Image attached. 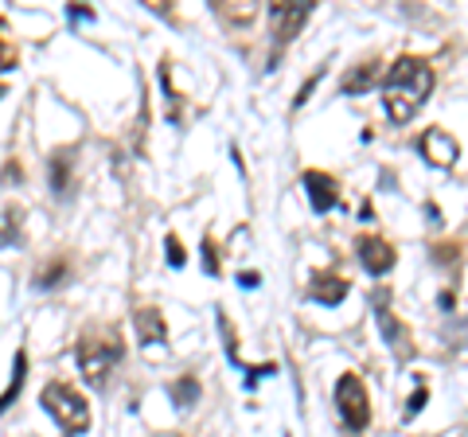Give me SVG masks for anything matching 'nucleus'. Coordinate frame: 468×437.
<instances>
[{
  "label": "nucleus",
  "mask_w": 468,
  "mask_h": 437,
  "mask_svg": "<svg viewBox=\"0 0 468 437\" xmlns=\"http://www.w3.org/2000/svg\"><path fill=\"white\" fill-rule=\"evenodd\" d=\"M347 293H351V282L340 278V273H313L309 282V297L320 304H340Z\"/></svg>",
  "instance_id": "9d476101"
},
{
  "label": "nucleus",
  "mask_w": 468,
  "mask_h": 437,
  "mask_svg": "<svg viewBox=\"0 0 468 437\" xmlns=\"http://www.w3.org/2000/svg\"><path fill=\"white\" fill-rule=\"evenodd\" d=\"M165 258H168V266H172V270H180L184 261H187V254H184V242L176 239V235H168V239H165Z\"/></svg>",
  "instance_id": "412c9836"
},
{
  "label": "nucleus",
  "mask_w": 468,
  "mask_h": 437,
  "mask_svg": "<svg viewBox=\"0 0 468 437\" xmlns=\"http://www.w3.org/2000/svg\"><path fill=\"white\" fill-rule=\"evenodd\" d=\"M48 168H51V187H55V196L67 199L70 192H75V180H70V149L55 153V156L48 160Z\"/></svg>",
  "instance_id": "ddd939ff"
},
{
  "label": "nucleus",
  "mask_w": 468,
  "mask_h": 437,
  "mask_svg": "<svg viewBox=\"0 0 468 437\" xmlns=\"http://www.w3.org/2000/svg\"><path fill=\"white\" fill-rule=\"evenodd\" d=\"M433 67L418 55H399L387 75H383V106H387V118L394 125H406L414 122V113L426 106L430 94H433Z\"/></svg>",
  "instance_id": "f257e3e1"
},
{
  "label": "nucleus",
  "mask_w": 468,
  "mask_h": 437,
  "mask_svg": "<svg viewBox=\"0 0 468 437\" xmlns=\"http://www.w3.org/2000/svg\"><path fill=\"white\" fill-rule=\"evenodd\" d=\"M375 79H378V63H359V67H351L347 75H344V82H340V91L351 98V94H367L371 86H375Z\"/></svg>",
  "instance_id": "f8f14e48"
},
{
  "label": "nucleus",
  "mask_w": 468,
  "mask_h": 437,
  "mask_svg": "<svg viewBox=\"0 0 468 437\" xmlns=\"http://www.w3.org/2000/svg\"><path fill=\"white\" fill-rule=\"evenodd\" d=\"M24 375H27V356H24V352H16V359H12V383L5 387V395H0V414H5L8 406L20 399V390H24Z\"/></svg>",
  "instance_id": "f3484780"
},
{
  "label": "nucleus",
  "mask_w": 468,
  "mask_h": 437,
  "mask_svg": "<svg viewBox=\"0 0 468 437\" xmlns=\"http://www.w3.org/2000/svg\"><path fill=\"white\" fill-rule=\"evenodd\" d=\"M67 12H70V20H94V12L90 8H79V5H70Z\"/></svg>",
  "instance_id": "393cba45"
},
{
  "label": "nucleus",
  "mask_w": 468,
  "mask_h": 437,
  "mask_svg": "<svg viewBox=\"0 0 468 437\" xmlns=\"http://www.w3.org/2000/svg\"><path fill=\"white\" fill-rule=\"evenodd\" d=\"M20 227H24V208L20 203H8V208L0 211V246H16Z\"/></svg>",
  "instance_id": "2eb2a0df"
},
{
  "label": "nucleus",
  "mask_w": 468,
  "mask_h": 437,
  "mask_svg": "<svg viewBox=\"0 0 468 437\" xmlns=\"http://www.w3.org/2000/svg\"><path fill=\"white\" fill-rule=\"evenodd\" d=\"M239 282H242V289H254V285H258V273H254V270H246Z\"/></svg>",
  "instance_id": "bb28decb"
},
{
  "label": "nucleus",
  "mask_w": 468,
  "mask_h": 437,
  "mask_svg": "<svg viewBox=\"0 0 468 437\" xmlns=\"http://www.w3.org/2000/svg\"><path fill=\"white\" fill-rule=\"evenodd\" d=\"M160 86H165V94H168V122H180V94H176V86H172V59L168 55L160 59Z\"/></svg>",
  "instance_id": "a211bd4d"
},
{
  "label": "nucleus",
  "mask_w": 468,
  "mask_h": 437,
  "mask_svg": "<svg viewBox=\"0 0 468 437\" xmlns=\"http://www.w3.org/2000/svg\"><path fill=\"white\" fill-rule=\"evenodd\" d=\"M168 395H172V402L180 406V410H192V406L199 402V378H196V375H180V378L172 383Z\"/></svg>",
  "instance_id": "dca6fc26"
},
{
  "label": "nucleus",
  "mask_w": 468,
  "mask_h": 437,
  "mask_svg": "<svg viewBox=\"0 0 468 437\" xmlns=\"http://www.w3.org/2000/svg\"><path fill=\"white\" fill-rule=\"evenodd\" d=\"M122 356H125V344L113 328H94V332H86V336H79V344H75V363L90 387L106 383L110 371L122 363Z\"/></svg>",
  "instance_id": "f03ea898"
},
{
  "label": "nucleus",
  "mask_w": 468,
  "mask_h": 437,
  "mask_svg": "<svg viewBox=\"0 0 468 437\" xmlns=\"http://www.w3.org/2000/svg\"><path fill=\"white\" fill-rule=\"evenodd\" d=\"M133 328H137L141 347L168 344V320L160 316V309H153V304H144V309H137V313H133Z\"/></svg>",
  "instance_id": "1a4fd4ad"
},
{
  "label": "nucleus",
  "mask_w": 468,
  "mask_h": 437,
  "mask_svg": "<svg viewBox=\"0 0 468 437\" xmlns=\"http://www.w3.org/2000/svg\"><path fill=\"white\" fill-rule=\"evenodd\" d=\"M304 192H309V203H313L316 215H328L335 203H340V184H335V176H328V172H320V168L304 172Z\"/></svg>",
  "instance_id": "6e6552de"
},
{
  "label": "nucleus",
  "mask_w": 468,
  "mask_h": 437,
  "mask_svg": "<svg viewBox=\"0 0 468 437\" xmlns=\"http://www.w3.org/2000/svg\"><path fill=\"white\" fill-rule=\"evenodd\" d=\"M67 278H70V261H67V258H55V261H48V266L36 270L32 285H36V289H58Z\"/></svg>",
  "instance_id": "4468645a"
},
{
  "label": "nucleus",
  "mask_w": 468,
  "mask_h": 437,
  "mask_svg": "<svg viewBox=\"0 0 468 437\" xmlns=\"http://www.w3.org/2000/svg\"><path fill=\"white\" fill-rule=\"evenodd\" d=\"M316 82H320V70H316V75H313L309 82H304V86H301V94H297V98H292V106H304V101H309V94L316 91Z\"/></svg>",
  "instance_id": "b1692460"
},
{
  "label": "nucleus",
  "mask_w": 468,
  "mask_h": 437,
  "mask_svg": "<svg viewBox=\"0 0 468 437\" xmlns=\"http://www.w3.org/2000/svg\"><path fill=\"white\" fill-rule=\"evenodd\" d=\"M39 406L55 418L63 437H79L90 430V402H86V395H79V387L63 383V378H55V383L39 390Z\"/></svg>",
  "instance_id": "7ed1b4c3"
},
{
  "label": "nucleus",
  "mask_w": 468,
  "mask_h": 437,
  "mask_svg": "<svg viewBox=\"0 0 468 437\" xmlns=\"http://www.w3.org/2000/svg\"><path fill=\"white\" fill-rule=\"evenodd\" d=\"M5 180H24V168L16 165V160H8V168H5Z\"/></svg>",
  "instance_id": "a878e982"
},
{
  "label": "nucleus",
  "mask_w": 468,
  "mask_h": 437,
  "mask_svg": "<svg viewBox=\"0 0 468 437\" xmlns=\"http://www.w3.org/2000/svg\"><path fill=\"white\" fill-rule=\"evenodd\" d=\"M418 153L437 168H452L461 160V144L452 141L441 125H433V129H426V133L418 137Z\"/></svg>",
  "instance_id": "423d86ee"
},
{
  "label": "nucleus",
  "mask_w": 468,
  "mask_h": 437,
  "mask_svg": "<svg viewBox=\"0 0 468 437\" xmlns=\"http://www.w3.org/2000/svg\"><path fill=\"white\" fill-rule=\"evenodd\" d=\"M356 254H359L363 270H367L371 278H383V273L394 270V261H399V250H394V242H387L383 235H359V239H356Z\"/></svg>",
  "instance_id": "39448f33"
},
{
  "label": "nucleus",
  "mask_w": 468,
  "mask_h": 437,
  "mask_svg": "<svg viewBox=\"0 0 468 437\" xmlns=\"http://www.w3.org/2000/svg\"><path fill=\"white\" fill-rule=\"evenodd\" d=\"M203 270H207L211 278H218V273H223V266H218V254H215V242H211V239H203Z\"/></svg>",
  "instance_id": "4be33fe9"
},
{
  "label": "nucleus",
  "mask_w": 468,
  "mask_h": 437,
  "mask_svg": "<svg viewBox=\"0 0 468 437\" xmlns=\"http://www.w3.org/2000/svg\"><path fill=\"white\" fill-rule=\"evenodd\" d=\"M426 402H430V387H426V383H418V387H414V395H410V402H406L402 418H406V421H410V418H418V410H421Z\"/></svg>",
  "instance_id": "aec40b11"
},
{
  "label": "nucleus",
  "mask_w": 468,
  "mask_h": 437,
  "mask_svg": "<svg viewBox=\"0 0 468 437\" xmlns=\"http://www.w3.org/2000/svg\"><path fill=\"white\" fill-rule=\"evenodd\" d=\"M277 371V363H261V368H246V387H258L261 383V378H266V375H273Z\"/></svg>",
  "instance_id": "5701e85b"
},
{
  "label": "nucleus",
  "mask_w": 468,
  "mask_h": 437,
  "mask_svg": "<svg viewBox=\"0 0 468 437\" xmlns=\"http://www.w3.org/2000/svg\"><path fill=\"white\" fill-rule=\"evenodd\" d=\"M378 328H383V340L406 359V356H410V332L402 328V320L394 316L390 309H383V304H378Z\"/></svg>",
  "instance_id": "9b49d317"
},
{
  "label": "nucleus",
  "mask_w": 468,
  "mask_h": 437,
  "mask_svg": "<svg viewBox=\"0 0 468 437\" xmlns=\"http://www.w3.org/2000/svg\"><path fill=\"white\" fill-rule=\"evenodd\" d=\"M313 8H316V5H270L266 16H270V24H273V39H277V43H289V39L304 27V20L313 16Z\"/></svg>",
  "instance_id": "0eeeda50"
},
{
  "label": "nucleus",
  "mask_w": 468,
  "mask_h": 437,
  "mask_svg": "<svg viewBox=\"0 0 468 437\" xmlns=\"http://www.w3.org/2000/svg\"><path fill=\"white\" fill-rule=\"evenodd\" d=\"M12 67H20V48H16V39L5 36V20H0V75Z\"/></svg>",
  "instance_id": "6ab92c4d"
},
{
  "label": "nucleus",
  "mask_w": 468,
  "mask_h": 437,
  "mask_svg": "<svg viewBox=\"0 0 468 437\" xmlns=\"http://www.w3.org/2000/svg\"><path fill=\"white\" fill-rule=\"evenodd\" d=\"M335 410H340V421L351 433H363L371 426V395H367V383L356 375V371H344L335 378Z\"/></svg>",
  "instance_id": "20e7f679"
}]
</instances>
